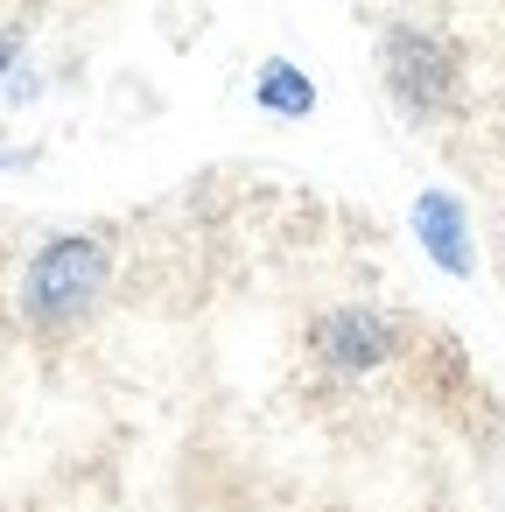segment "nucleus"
Here are the masks:
<instances>
[{
	"label": "nucleus",
	"mask_w": 505,
	"mask_h": 512,
	"mask_svg": "<svg viewBox=\"0 0 505 512\" xmlns=\"http://www.w3.org/2000/svg\"><path fill=\"white\" fill-rule=\"evenodd\" d=\"M113 281H120V253L106 232H92V225L50 232L15 267V323L43 344H64L113 302Z\"/></svg>",
	"instance_id": "1"
},
{
	"label": "nucleus",
	"mask_w": 505,
	"mask_h": 512,
	"mask_svg": "<svg viewBox=\"0 0 505 512\" xmlns=\"http://www.w3.org/2000/svg\"><path fill=\"white\" fill-rule=\"evenodd\" d=\"M372 57H379V85L407 127H442L463 106V50L435 22H386Z\"/></svg>",
	"instance_id": "2"
},
{
	"label": "nucleus",
	"mask_w": 505,
	"mask_h": 512,
	"mask_svg": "<svg viewBox=\"0 0 505 512\" xmlns=\"http://www.w3.org/2000/svg\"><path fill=\"white\" fill-rule=\"evenodd\" d=\"M302 344H309V358L330 379H351L358 386V379H379L386 365L407 358V323L393 309H379V302H323L309 316Z\"/></svg>",
	"instance_id": "3"
},
{
	"label": "nucleus",
	"mask_w": 505,
	"mask_h": 512,
	"mask_svg": "<svg viewBox=\"0 0 505 512\" xmlns=\"http://www.w3.org/2000/svg\"><path fill=\"white\" fill-rule=\"evenodd\" d=\"M407 232H414L421 260H428L442 281H477V225H470V204H463L449 183L414 190V204H407Z\"/></svg>",
	"instance_id": "4"
},
{
	"label": "nucleus",
	"mask_w": 505,
	"mask_h": 512,
	"mask_svg": "<svg viewBox=\"0 0 505 512\" xmlns=\"http://www.w3.org/2000/svg\"><path fill=\"white\" fill-rule=\"evenodd\" d=\"M253 106L267 113V120H316V106H323V92H316V78L302 71V64H288V57H267L260 71H253Z\"/></svg>",
	"instance_id": "5"
},
{
	"label": "nucleus",
	"mask_w": 505,
	"mask_h": 512,
	"mask_svg": "<svg viewBox=\"0 0 505 512\" xmlns=\"http://www.w3.org/2000/svg\"><path fill=\"white\" fill-rule=\"evenodd\" d=\"M36 99H43L36 43L22 22H0V106H36Z\"/></svg>",
	"instance_id": "6"
}]
</instances>
